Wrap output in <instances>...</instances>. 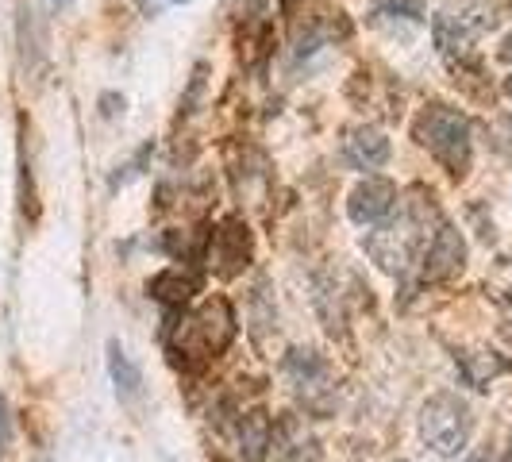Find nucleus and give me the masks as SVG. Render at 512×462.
<instances>
[{"mask_svg":"<svg viewBox=\"0 0 512 462\" xmlns=\"http://www.w3.org/2000/svg\"><path fill=\"white\" fill-rule=\"evenodd\" d=\"M393 205H397V185L385 178H366L355 185L347 212L355 224H378L393 212Z\"/></svg>","mask_w":512,"mask_h":462,"instance_id":"obj_8","label":"nucleus"},{"mask_svg":"<svg viewBox=\"0 0 512 462\" xmlns=\"http://www.w3.org/2000/svg\"><path fill=\"white\" fill-rule=\"evenodd\" d=\"M343 154H347L351 166L374 170V166H382L385 158H389V139L374 128H351L347 139H343Z\"/></svg>","mask_w":512,"mask_h":462,"instance_id":"obj_9","label":"nucleus"},{"mask_svg":"<svg viewBox=\"0 0 512 462\" xmlns=\"http://www.w3.org/2000/svg\"><path fill=\"white\" fill-rule=\"evenodd\" d=\"M428 220H436V208L420 201V189H416L409 201H401L397 220L382 224L366 239V255L374 258L385 274H405L412 262L428 251V243L436 235V231H428Z\"/></svg>","mask_w":512,"mask_h":462,"instance_id":"obj_1","label":"nucleus"},{"mask_svg":"<svg viewBox=\"0 0 512 462\" xmlns=\"http://www.w3.org/2000/svg\"><path fill=\"white\" fill-rule=\"evenodd\" d=\"M112 378L124 385V393H135V389H139V370L124 359V351H120V347H112Z\"/></svg>","mask_w":512,"mask_h":462,"instance_id":"obj_14","label":"nucleus"},{"mask_svg":"<svg viewBox=\"0 0 512 462\" xmlns=\"http://www.w3.org/2000/svg\"><path fill=\"white\" fill-rule=\"evenodd\" d=\"M459 366H462V378L474 385V389H486L497 374L509 370V359H501L493 351H466V355H459Z\"/></svg>","mask_w":512,"mask_h":462,"instance_id":"obj_11","label":"nucleus"},{"mask_svg":"<svg viewBox=\"0 0 512 462\" xmlns=\"http://www.w3.org/2000/svg\"><path fill=\"white\" fill-rule=\"evenodd\" d=\"M466 462H497V455H493V451H474Z\"/></svg>","mask_w":512,"mask_h":462,"instance_id":"obj_15","label":"nucleus"},{"mask_svg":"<svg viewBox=\"0 0 512 462\" xmlns=\"http://www.w3.org/2000/svg\"><path fill=\"white\" fill-rule=\"evenodd\" d=\"M251 258V235L243 228V220H224L220 228L212 231V243H208V262L228 278L235 270H243Z\"/></svg>","mask_w":512,"mask_h":462,"instance_id":"obj_7","label":"nucleus"},{"mask_svg":"<svg viewBox=\"0 0 512 462\" xmlns=\"http://www.w3.org/2000/svg\"><path fill=\"white\" fill-rule=\"evenodd\" d=\"M497 4L493 0H447L439 8L436 24V47L443 54H462L470 51L486 31L497 27Z\"/></svg>","mask_w":512,"mask_h":462,"instance_id":"obj_4","label":"nucleus"},{"mask_svg":"<svg viewBox=\"0 0 512 462\" xmlns=\"http://www.w3.org/2000/svg\"><path fill=\"white\" fill-rule=\"evenodd\" d=\"M470 409L455 393H436L420 409V436L436 455H459L470 439Z\"/></svg>","mask_w":512,"mask_h":462,"instance_id":"obj_5","label":"nucleus"},{"mask_svg":"<svg viewBox=\"0 0 512 462\" xmlns=\"http://www.w3.org/2000/svg\"><path fill=\"white\" fill-rule=\"evenodd\" d=\"M486 289L493 293V297H497V301L512 305V258H501V262L489 270Z\"/></svg>","mask_w":512,"mask_h":462,"instance_id":"obj_13","label":"nucleus"},{"mask_svg":"<svg viewBox=\"0 0 512 462\" xmlns=\"http://www.w3.org/2000/svg\"><path fill=\"white\" fill-rule=\"evenodd\" d=\"M231 335H235V312L224 297H212L189 316H181L178 332H174V351L181 362L216 359L231 343Z\"/></svg>","mask_w":512,"mask_h":462,"instance_id":"obj_2","label":"nucleus"},{"mask_svg":"<svg viewBox=\"0 0 512 462\" xmlns=\"http://www.w3.org/2000/svg\"><path fill=\"white\" fill-rule=\"evenodd\" d=\"M505 93H509V97H512V77H509V81H505Z\"/></svg>","mask_w":512,"mask_h":462,"instance_id":"obj_17","label":"nucleus"},{"mask_svg":"<svg viewBox=\"0 0 512 462\" xmlns=\"http://www.w3.org/2000/svg\"><path fill=\"white\" fill-rule=\"evenodd\" d=\"M466 262V243L451 224H439L428 251H424V282H447Z\"/></svg>","mask_w":512,"mask_h":462,"instance_id":"obj_6","label":"nucleus"},{"mask_svg":"<svg viewBox=\"0 0 512 462\" xmlns=\"http://www.w3.org/2000/svg\"><path fill=\"white\" fill-rule=\"evenodd\" d=\"M151 293L158 301H189V293H197V278L193 274H181L178 266L174 270H166V274H158L151 282Z\"/></svg>","mask_w":512,"mask_h":462,"instance_id":"obj_12","label":"nucleus"},{"mask_svg":"<svg viewBox=\"0 0 512 462\" xmlns=\"http://www.w3.org/2000/svg\"><path fill=\"white\" fill-rule=\"evenodd\" d=\"M270 447H274V420L262 409L247 412V416L239 420V451H243V459L262 462Z\"/></svg>","mask_w":512,"mask_h":462,"instance_id":"obj_10","label":"nucleus"},{"mask_svg":"<svg viewBox=\"0 0 512 462\" xmlns=\"http://www.w3.org/2000/svg\"><path fill=\"white\" fill-rule=\"evenodd\" d=\"M501 58H505V62H512V31H509V39L501 43Z\"/></svg>","mask_w":512,"mask_h":462,"instance_id":"obj_16","label":"nucleus"},{"mask_svg":"<svg viewBox=\"0 0 512 462\" xmlns=\"http://www.w3.org/2000/svg\"><path fill=\"white\" fill-rule=\"evenodd\" d=\"M412 135H416L420 147H428V151L436 154L451 174H466V166H470V120L462 116L459 108L428 104L416 116Z\"/></svg>","mask_w":512,"mask_h":462,"instance_id":"obj_3","label":"nucleus"}]
</instances>
